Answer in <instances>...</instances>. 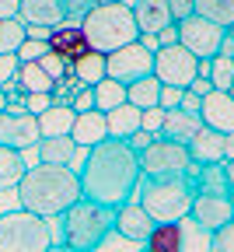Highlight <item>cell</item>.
Returning <instances> with one entry per match:
<instances>
[{
  "label": "cell",
  "instance_id": "1",
  "mask_svg": "<svg viewBox=\"0 0 234 252\" xmlns=\"http://www.w3.org/2000/svg\"><path fill=\"white\" fill-rule=\"evenodd\" d=\"M81 179V193L94 203L105 207H122L126 200H133L140 182V158L126 140L105 137L102 144L88 147L84 168L77 172Z\"/></svg>",
  "mask_w": 234,
  "mask_h": 252
},
{
  "label": "cell",
  "instance_id": "2",
  "mask_svg": "<svg viewBox=\"0 0 234 252\" xmlns=\"http://www.w3.org/2000/svg\"><path fill=\"white\" fill-rule=\"evenodd\" d=\"M14 193H18V207L39 217H59L70 203L84 196L77 172L70 165H49V161L28 165L21 182L14 186Z\"/></svg>",
  "mask_w": 234,
  "mask_h": 252
},
{
  "label": "cell",
  "instance_id": "3",
  "mask_svg": "<svg viewBox=\"0 0 234 252\" xmlns=\"http://www.w3.org/2000/svg\"><path fill=\"white\" fill-rule=\"evenodd\" d=\"M116 231V207L94 203L81 196L59 214V245L74 249V252H94L105 238Z\"/></svg>",
  "mask_w": 234,
  "mask_h": 252
},
{
  "label": "cell",
  "instance_id": "4",
  "mask_svg": "<svg viewBox=\"0 0 234 252\" xmlns=\"http://www.w3.org/2000/svg\"><path fill=\"white\" fill-rule=\"evenodd\" d=\"M192 196L196 182H189L185 175H140L137 193H133V200L147 210L154 224H172V220L189 217Z\"/></svg>",
  "mask_w": 234,
  "mask_h": 252
},
{
  "label": "cell",
  "instance_id": "5",
  "mask_svg": "<svg viewBox=\"0 0 234 252\" xmlns=\"http://www.w3.org/2000/svg\"><path fill=\"white\" fill-rule=\"evenodd\" d=\"M81 28H84L88 46L98 49V53H105V56L140 39V28H137V18H133V7L122 4V0H116V4H94L81 18Z\"/></svg>",
  "mask_w": 234,
  "mask_h": 252
},
{
  "label": "cell",
  "instance_id": "6",
  "mask_svg": "<svg viewBox=\"0 0 234 252\" xmlns=\"http://www.w3.org/2000/svg\"><path fill=\"white\" fill-rule=\"evenodd\" d=\"M53 245L49 220L25 207L0 214V252H46Z\"/></svg>",
  "mask_w": 234,
  "mask_h": 252
},
{
  "label": "cell",
  "instance_id": "7",
  "mask_svg": "<svg viewBox=\"0 0 234 252\" xmlns=\"http://www.w3.org/2000/svg\"><path fill=\"white\" fill-rule=\"evenodd\" d=\"M140 175H185V168L192 165V154L185 144L168 140V137H154L140 154Z\"/></svg>",
  "mask_w": 234,
  "mask_h": 252
},
{
  "label": "cell",
  "instance_id": "8",
  "mask_svg": "<svg viewBox=\"0 0 234 252\" xmlns=\"http://www.w3.org/2000/svg\"><path fill=\"white\" fill-rule=\"evenodd\" d=\"M224 39H227V28L199 18V14H189L178 21V46H185L196 60H213L220 53Z\"/></svg>",
  "mask_w": 234,
  "mask_h": 252
},
{
  "label": "cell",
  "instance_id": "9",
  "mask_svg": "<svg viewBox=\"0 0 234 252\" xmlns=\"http://www.w3.org/2000/svg\"><path fill=\"white\" fill-rule=\"evenodd\" d=\"M196 74H199V60H196L185 46L172 42V46H161V49L154 53V77H157L161 84L189 88Z\"/></svg>",
  "mask_w": 234,
  "mask_h": 252
},
{
  "label": "cell",
  "instance_id": "10",
  "mask_svg": "<svg viewBox=\"0 0 234 252\" xmlns=\"http://www.w3.org/2000/svg\"><path fill=\"white\" fill-rule=\"evenodd\" d=\"M147 74H154V53L140 39L105 56V77H112L119 84H129V81L147 77Z\"/></svg>",
  "mask_w": 234,
  "mask_h": 252
},
{
  "label": "cell",
  "instance_id": "11",
  "mask_svg": "<svg viewBox=\"0 0 234 252\" xmlns=\"http://www.w3.org/2000/svg\"><path fill=\"white\" fill-rule=\"evenodd\" d=\"M189 217H192L203 231H213V228L224 224V220L234 217V196H231V193H210V189H196L192 207H189Z\"/></svg>",
  "mask_w": 234,
  "mask_h": 252
},
{
  "label": "cell",
  "instance_id": "12",
  "mask_svg": "<svg viewBox=\"0 0 234 252\" xmlns=\"http://www.w3.org/2000/svg\"><path fill=\"white\" fill-rule=\"evenodd\" d=\"M39 119L31 112H0V144L14 151H28L39 144Z\"/></svg>",
  "mask_w": 234,
  "mask_h": 252
},
{
  "label": "cell",
  "instance_id": "13",
  "mask_svg": "<svg viewBox=\"0 0 234 252\" xmlns=\"http://www.w3.org/2000/svg\"><path fill=\"white\" fill-rule=\"evenodd\" d=\"M199 119L220 133H234V91H210L199 98Z\"/></svg>",
  "mask_w": 234,
  "mask_h": 252
},
{
  "label": "cell",
  "instance_id": "14",
  "mask_svg": "<svg viewBox=\"0 0 234 252\" xmlns=\"http://www.w3.org/2000/svg\"><path fill=\"white\" fill-rule=\"evenodd\" d=\"M154 231V220L147 217V210L137 200H126L122 207H116V235L133 242V245H144L147 235Z\"/></svg>",
  "mask_w": 234,
  "mask_h": 252
},
{
  "label": "cell",
  "instance_id": "15",
  "mask_svg": "<svg viewBox=\"0 0 234 252\" xmlns=\"http://www.w3.org/2000/svg\"><path fill=\"white\" fill-rule=\"evenodd\" d=\"M109 137V123H105V112H98V109H88V112H77L74 116V126H70V140L88 151L94 144H102Z\"/></svg>",
  "mask_w": 234,
  "mask_h": 252
},
{
  "label": "cell",
  "instance_id": "16",
  "mask_svg": "<svg viewBox=\"0 0 234 252\" xmlns=\"http://www.w3.org/2000/svg\"><path fill=\"white\" fill-rule=\"evenodd\" d=\"M25 154L35 158V161H49V165H70L74 158L81 154V147L70 140V133H63V137H39V144L28 147ZM28 158H25V161H28Z\"/></svg>",
  "mask_w": 234,
  "mask_h": 252
},
{
  "label": "cell",
  "instance_id": "17",
  "mask_svg": "<svg viewBox=\"0 0 234 252\" xmlns=\"http://www.w3.org/2000/svg\"><path fill=\"white\" fill-rule=\"evenodd\" d=\"M46 42H49V49H53V53H59L63 60H70V63H74L81 53H88V49H91V46H88V39H84V28H81V25H70V21L56 25V28L49 32V39H46Z\"/></svg>",
  "mask_w": 234,
  "mask_h": 252
},
{
  "label": "cell",
  "instance_id": "18",
  "mask_svg": "<svg viewBox=\"0 0 234 252\" xmlns=\"http://www.w3.org/2000/svg\"><path fill=\"white\" fill-rule=\"evenodd\" d=\"M199 126H203V119H199V112H189V109H168L161 119V137H168V140H178V144H189L196 133H199Z\"/></svg>",
  "mask_w": 234,
  "mask_h": 252
},
{
  "label": "cell",
  "instance_id": "19",
  "mask_svg": "<svg viewBox=\"0 0 234 252\" xmlns=\"http://www.w3.org/2000/svg\"><path fill=\"white\" fill-rule=\"evenodd\" d=\"M133 7V18H137L140 35H157L164 25H172V7L168 0H137Z\"/></svg>",
  "mask_w": 234,
  "mask_h": 252
},
{
  "label": "cell",
  "instance_id": "20",
  "mask_svg": "<svg viewBox=\"0 0 234 252\" xmlns=\"http://www.w3.org/2000/svg\"><path fill=\"white\" fill-rule=\"evenodd\" d=\"M224 137H227V133L213 130V126H199V133L185 144L189 154H192V161H199V165H217V161H224Z\"/></svg>",
  "mask_w": 234,
  "mask_h": 252
},
{
  "label": "cell",
  "instance_id": "21",
  "mask_svg": "<svg viewBox=\"0 0 234 252\" xmlns=\"http://www.w3.org/2000/svg\"><path fill=\"white\" fill-rule=\"evenodd\" d=\"M18 21L56 28V25H63V7H59V0H18Z\"/></svg>",
  "mask_w": 234,
  "mask_h": 252
},
{
  "label": "cell",
  "instance_id": "22",
  "mask_svg": "<svg viewBox=\"0 0 234 252\" xmlns=\"http://www.w3.org/2000/svg\"><path fill=\"white\" fill-rule=\"evenodd\" d=\"M74 109L66 105V102H53L46 105L35 119H39V133L42 137H63V133H70V126H74Z\"/></svg>",
  "mask_w": 234,
  "mask_h": 252
},
{
  "label": "cell",
  "instance_id": "23",
  "mask_svg": "<svg viewBox=\"0 0 234 252\" xmlns=\"http://www.w3.org/2000/svg\"><path fill=\"white\" fill-rule=\"evenodd\" d=\"M150 252H185V224L172 220V224H154V231L144 242Z\"/></svg>",
  "mask_w": 234,
  "mask_h": 252
},
{
  "label": "cell",
  "instance_id": "24",
  "mask_svg": "<svg viewBox=\"0 0 234 252\" xmlns=\"http://www.w3.org/2000/svg\"><path fill=\"white\" fill-rule=\"evenodd\" d=\"M105 123H109V137L126 140L129 133H137V130H140V109H137V105H129V102H122V105H116V109L105 112Z\"/></svg>",
  "mask_w": 234,
  "mask_h": 252
},
{
  "label": "cell",
  "instance_id": "25",
  "mask_svg": "<svg viewBox=\"0 0 234 252\" xmlns=\"http://www.w3.org/2000/svg\"><path fill=\"white\" fill-rule=\"evenodd\" d=\"M14 84L21 88V94H49V91H53V77L42 70L39 60L21 63L18 74H14Z\"/></svg>",
  "mask_w": 234,
  "mask_h": 252
},
{
  "label": "cell",
  "instance_id": "26",
  "mask_svg": "<svg viewBox=\"0 0 234 252\" xmlns=\"http://www.w3.org/2000/svg\"><path fill=\"white\" fill-rule=\"evenodd\" d=\"M28 161H25V151H14L7 144H0V193L4 189H14L25 175Z\"/></svg>",
  "mask_w": 234,
  "mask_h": 252
},
{
  "label": "cell",
  "instance_id": "27",
  "mask_svg": "<svg viewBox=\"0 0 234 252\" xmlns=\"http://www.w3.org/2000/svg\"><path fill=\"white\" fill-rule=\"evenodd\" d=\"M70 74H74L81 84H98V81L105 77V53H98V49L81 53V56L70 63Z\"/></svg>",
  "mask_w": 234,
  "mask_h": 252
},
{
  "label": "cell",
  "instance_id": "28",
  "mask_svg": "<svg viewBox=\"0 0 234 252\" xmlns=\"http://www.w3.org/2000/svg\"><path fill=\"white\" fill-rule=\"evenodd\" d=\"M157 91H161V81H157L154 74L137 77V81L126 84V102L137 105V109H154V105H157Z\"/></svg>",
  "mask_w": 234,
  "mask_h": 252
},
{
  "label": "cell",
  "instance_id": "29",
  "mask_svg": "<svg viewBox=\"0 0 234 252\" xmlns=\"http://www.w3.org/2000/svg\"><path fill=\"white\" fill-rule=\"evenodd\" d=\"M192 14L206 18L220 28H231L234 25V0H192Z\"/></svg>",
  "mask_w": 234,
  "mask_h": 252
},
{
  "label": "cell",
  "instance_id": "30",
  "mask_svg": "<svg viewBox=\"0 0 234 252\" xmlns=\"http://www.w3.org/2000/svg\"><path fill=\"white\" fill-rule=\"evenodd\" d=\"M91 91H94V109L98 112H109V109L126 102V84H119L112 77H102L98 84H91Z\"/></svg>",
  "mask_w": 234,
  "mask_h": 252
},
{
  "label": "cell",
  "instance_id": "31",
  "mask_svg": "<svg viewBox=\"0 0 234 252\" xmlns=\"http://www.w3.org/2000/svg\"><path fill=\"white\" fill-rule=\"evenodd\" d=\"M206 77L213 81V88L217 91H231L234 88V56H213L210 63H206Z\"/></svg>",
  "mask_w": 234,
  "mask_h": 252
},
{
  "label": "cell",
  "instance_id": "32",
  "mask_svg": "<svg viewBox=\"0 0 234 252\" xmlns=\"http://www.w3.org/2000/svg\"><path fill=\"white\" fill-rule=\"evenodd\" d=\"M25 21L18 18H0V53H18V46L25 42Z\"/></svg>",
  "mask_w": 234,
  "mask_h": 252
},
{
  "label": "cell",
  "instance_id": "33",
  "mask_svg": "<svg viewBox=\"0 0 234 252\" xmlns=\"http://www.w3.org/2000/svg\"><path fill=\"white\" fill-rule=\"evenodd\" d=\"M206 252H234V217H231V220H224L220 228H213V231H210Z\"/></svg>",
  "mask_w": 234,
  "mask_h": 252
},
{
  "label": "cell",
  "instance_id": "34",
  "mask_svg": "<svg viewBox=\"0 0 234 252\" xmlns=\"http://www.w3.org/2000/svg\"><path fill=\"white\" fill-rule=\"evenodd\" d=\"M46 53H49V42H46V39H28V35H25V42L18 46V60H21V63L42 60Z\"/></svg>",
  "mask_w": 234,
  "mask_h": 252
},
{
  "label": "cell",
  "instance_id": "35",
  "mask_svg": "<svg viewBox=\"0 0 234 252\" xmlns=\"http://www.w3.org/2000/svg\"><path fill=\"white\" fill-rule=\"evenodd\" d=\"M39 63H42V70H46L53 81H59V77H66V74H70V60H63V56H59V53H53V49H49V53H46Z\"/></svg>",
  "mask_w": 234,
  "mask_h": 252
},
{
  "label": "cell",
  "instance_id": "36",
  "mask_svg": "<svg viewBox=\"0 0 234 252\" xmlns=\"http://www.w3.org/2000/svg\"><path fill=\"white\" fill-rule=\"evenodd\" d=\"M59 7H63V21L81 25V18H84L94 4H91V0H59Z\"/></svg>",
  "mask_w": 234,
  "mask_h": 252
},
{
  "label": "cell",
  "instance_id": "37",
  "mask_svg": "<svg viewBox=\"0 0 234 252\" xmlns=\"http://www.w3.org/2000/svg\"><path fill=\"white\" fill-rule=\"evenodd\" d=\"M18 67H21L18 53H0V88L14 84V74H18Z\"/></svg>",
  "mask_w": 234,
  "mask_h": 252
},
{
  "label": "cell",
  "instance_id": "38",
  "mask_svg": "<svg viewBox=\"0 0 234 252\" xmlns=\"http://www.w3.org/2000/svg\"><path fill=\"white\" fill-rule=\"evenodd\" d=\"M182 91L185 88H172V84H161V91H157V109H178L182 105Z\"/></svg>",
  "mask_w": 234,
  "mask_h": 252
},
{
  "label": "cell",
  "instance_id": "39",
  "mask_svg": "<svg viewBox=\"0 0 234 252\" xmlns=\"http://www.w3.org/2000/svg\"><path fill=\"white\" fill-rule=\"evenodd\" d=\"M70 109H74V112H88V109H94V91H91V84H81V88L74 91Z\"/></svg>",
  "mask_w": 234,
  "mask_h": 252
},
{
  "label": "cell",
  "instance_id": "40",
  "mask_svg": "<svg viewBox=\"0 0 234 252\" xmlns=\"http://www.w3.org/2000/svg\"><path fill=\"white\" fill-rule=\"evenodd\" d=\"M161 119H164V109H140V130H150V133H157L161 130Z\"/></svg>",
  "mask_w": 234,
  "mask_h": 252
},
{
  "label": "cell",
  "instance_id": "41",
  "mask_svg": "<svg viewBox=\"0 0 234 252\" xmlns=\"http://www.w3.org/2000/svg\"><path fill=\"white\" fill-rule=\"evenodd\" d=\"M46 105H53V98H49V94H25V109H28L31 116H39Z\"/></svg>",
  "mask_w": 234,
  "mask_h": 252
},
{
  "label": "cell",
  "instance_id": "42",
  "mask_svg": "<svg viewBox=\"0 0 234 252\" xmlns=\"http://www.w3.org/2000/svg\"><path fill=\"white\" fill-rule=\"evenodd\" d=\"M154 137H157V133H150V130H137V133H129V137H126V144H129L133 151L140 154V151H144V147H147Z\"/></svg>",
  "mask_w": 234,
  "mask_h": 252
},
{
  "label": "cell",
  "instance_id": "43",
  "mask_svg": "<svg viewBox=\"0 0 234 252\" xmlns=\"http://www.w3.org/2000/svg\"><path fill=\"white\" fill-rule=\"evenodd\" d=\"M168 7H172V21H182L192 14V0H168Z\"/></svg>",
  "mask_w": 234,
  "mask_h": 252
},
{
  "label": "cell",
  "instance_id": "44",
  "mask_svg": "<svg viewBox=\"0 0 234 252\" xmlns=\"http://www.w3.org/2000/svg\"><path fill=\"white\" fill-rule=\"evenodd\" d=\"M189 91L203 98V94H210V91H213V81H210V77H203V74H196V77H192V84H189Z\"/></svg>",
  "mask_w": 234,
  "mask_h": 252
},
{
  "label": "cell",
  "instance_id": "45",
  "mask_svg": "<svg viewBox=\"0 0 234 252\" xmlns=\"http://www.w3.org/2000/svg\"><path fill=\"white\" fill-rule=\"evenodd\" d=\"M157 42H161V46H172V42H178V21L164 25V28L157 32Z\"/></svg>",
  "mask_w": 234,
  "mask_h": 252
},
{
  "label": "cell",
  "instance_id": "46",
  "mask_svg": "<svg viewBox=\"0 0 234 252\" xmlns=\"http://www.w3.org/2000/svg\"><path fill=\"white\" fill-rule=\"evenodd\" d=\"M182 109H189V112H199V94H192L189 88L182 91Z\"/></svg>",
  "mask_w": 234,
  "mask_h": 252
},
{
  "label": "cell",
  "instance_id": "47",
  "mask_svg": "<svg viewBox=\"0 0 234 252\" xmlns=\"http://www.w3.org/2000/svg\"><path fill=\"white\" fill-rule=\"evenodd\" d=\"M224 179H227V189L234 196V158H224Z\"/></svg>",
  "mask_w": 234,
  "mask_h": 252
},
{
  "label": "cell",
  "instance_id": "48",
  "mask_svg": "<svg viewBox=\"0 0 234 252\" xmlns=\"http://www.w3.org/2000/svg\"><path fill=\"white\" fill-rule=\"evenodd\" d=\"M0 18H18V0H0Z\"/></svg>",
  "mask_w": 234,
  "mask_h": 252
},
{
  "label": "cell",
  "instance_id": "49",
  "mask_svg": "<svg viewBox=\"0 0 234 252\" xmlns=\"http://www.w3.org/2000/svg\"><path fill=\"white\" fill-rule=\"evenodd\" d=\"M224 158H234V133L224 137Z\"/></svg>",
  "mask_w": 234,
  "mask_h": 252
},
{
  "label": "cell",
  "instance_id": "50",
  "mask_svg": "<svg viewBox=\"0 0 234 252\" xmlns=\"http://www.w3.org/2000/svg\"><path fill=\"white\" fill-rule=\"evenodd\" d=\"M4 109H7V91L0 88V112H4Z\"/></svg>",
  "mask_w": 234,
  "mask_h": 252
},
{
  "label": "cell",
  "instance_id": "51",
  "mask_svg": "<svg viewBox=\"0 0 234 252\" xmlns=\"http://www.w3.org/2000/svg\"><path fill=\"white\" fill-rule=\"evenodd\" d=\"M46 252H74V249H66V245H49Z\"/></svg>",
  "mask_w": 234,
  "mask_h": 252
},
{
  "label": "cell",
  "instance_id": "52",
  "mask_svg": "<svg viewBox=\"0 0 234 252\" xmlns=\"http://www.w3.org/2000/svg\"><path fill=\"white\" fill-rule=\"evenodd\" d=\"M91 4H116V0H91Z\"/></svg>",
  "mask_w": 234,
  "mask_h": 252
},
{
  "label": "cell",
  "instance_id": "53",
  "mask_svg": "<svg viewBox=\"0 0 234 252\" xmlns=\"http://www.w3.org/2000/svg\"><path fill=\"white\" fill-rule=\"evenodd\" d=\"M137 252H150V249H147V245H140V249H137Z\"/></svg>",
  "mask_w": 234,
  "mask_h": 252
},
{
  "label": "cell",
  "instance_id": "54",
  "mask_svg": "<svg viewBox=\"0 0 234 252\" xmlns=\"http://www.w3.org/2000/svg\"><path fill=\"white\" fill-rule=\"evenodd\" d=\"M231 91H234V88H231Z\"/></svg>",
  "mask_w": 234,
  "mask_h": 252
}]
</instances>
